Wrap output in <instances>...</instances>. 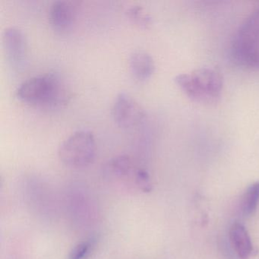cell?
I'll use <instances>...</instances> for the list:
<instances>
[{
  "mask_svg": "<svg viewBox=\"0 0 259 259\" xmlns=\"http://www.w3.org/2000/svg\"><path fill=\"white\" fill-rule=\"evenodd\" d=\"M174 80L182 92L195 102L212 104L221 98L223 77L213 68H200L189 73L180 74Z\"/></svg>",
  "mask_w": 259,
  "mask_h": 259,
  "instance_id": "cell-2",
  "label": "cell"
},
{
  "mask_svg": "<svg viewBox=\"0 0 259 259\" xmlns=\"http://www.w3.org/2000/svg\"><path fill=\"white\" fill-rule=\"evenodd\" d=\"M97 239L91 236L78 242L69 251L68 259H87L96 246Z\"/></svg>",
  "mask_w": 259,
  "mask_h": 259,
  "instance_id": "cell-13",
  "label": "cell"
},
{
  "mask_svg": "<svg viewBox=\"0 0 259 259\" xmlns=\"http://www.w3.org/2000/svg\"><path fill=\"white\" fill-rule=\"evenodd\" d=\"M232 55L242 66L259 68V5L239 27L232 45Z\"/></svg>",
  "mask_w": 259,
  "mask_h": 259,
  "instance_id": "cell-3",
  "label": "cell"
},
{
  "mask_svg": "<svg viewBox=\"0 0 259 259\" xmlns=\"http://www.w3.org/2000/svg\"><path fill=\"white\" fill-rule=\"evenodd\" d=\"M16 95L18 100L25 104L46 108L60 107L69 98L64 83L53 74L28 78L19 84Z\"/></svg>",
  "mask_w": 259,
  "mask_h": 259,
  "instance_id": "cell-1",
  "label": "cell"
},
{
  "mask_svg": "<svg viewBox=\"0 0 259 259\" xmlns=\"http://www.w3.org/2000/svg\"><path fill=\"white\" fill-rule=\"evenodd\" d=\"M130 68L135 78L139 81H146L154 74L155 63L148 53L136 51L130 56Z\"/></svg>",
  "mask_w": 259,
  "mask_h": 259,
  "instance_id": "cell-9",
  "label": "cell"
},
{
  "mask_svg": "<svg viewBox=\"0 0 259 259\" xmlns=\"http://www.w3.org/2000/svg\"><path fill=\"white\" fill-rule=\"evenodd\" d=\"M3 44L7 61L13 69L19 70L25 66L27 59V43L20 28L9 27L3 33Z\"/></svg>",
  "mask_w": 259,
  "mask_h": 259,
  "instance_id": "cell-6",
  "label": "cell"
},
{
  "mask_svg": "<svg viewBox=\"0 0 259 259\" xmlns=\"http://www.w3.org/2000/svg\"><path fill=\"white\" fill-rule=\"evenodd\" d=\"M49 18L54 29L58 31H67L72 26L75 21V7L70 2L57 0L50 7Z\"/></svg>",
  "mask_w": 259,
  "mask_h": 259,
  "instance_id": "cell-8",
  "label": "cell"
},
{
  "mask_svg": "<svg viewBox=\"0 0 259 259\" xmlns=\"http://www.w3.org/2000/svg\"><path fill=\"white\" fill-rule=\"evenodd\" d=\"M96 151V141L93 133L89 130H80L60 144L58 156L66 166L81 169L93 163Z\"/></svg>",
  "mask_w": 259,
  "mask_h": 259,
  "instance_id": "cell-4",
  "label": "cell"
},
{
  "mask_svg": "<svg viewBox=\"0 0 259 259\" xmlns=\"http://www.w3.org/2000/svg\"><path fill=\"white\" fill-rule=\"evenodd\" d=\"M112 116L118 126L132 128L143 122L146 113L142 106L131 95L121 92L115 98Z\"/></svg>",
  "mask_w": 259,
  "mask_h": 259,
  "instance_id": "cell-5",
  "label": "cell"
},
{
  "mask_svg": "<svg viewBox=\"0 0 259 259\" xmlns=\"http://www.w3.org/2000/svg\"><path fill=\"white\" fill-rule=\"evenodd\" d=\"M140 166L128 155H119L113 157L106 163L104 171L110 178L115 180L131 181L136 186L138 174Z\"/></svg>",
  "mask_w": 259,
  "mask_h": 259,
  "instance_id": "cell-7",
  "label": "cell"
},
{
  "mask_svg": "<svg viewBox=\"0 0 259 259\" xmlns=\"http://www.w3.org/2000/svg\"><path fill=\"white\" fill-rule=\"evenodd\" d=\"M259 203V182L252 183L247 188L242 195L241 209L245 216L254 214Z\"/></svg>",
  "mask_w": 259,
  "mask_h": 259,
  "instance_id": "cell-11",
  "label": "cell"
},
{
  "mask_svg": "<svg viewBox=\"0 0 259 259\" xmlns=\"http://www.w3.org/2000/svg\"><path fill=\"white\" fill-rule=\"evenodd\" d=\"M125 13L128 19L139 28H148L152 25V18L141 6H131Z\"/></svg>",
  "mask_w": 259,
  "mask_h": 259,
  "instance_id": "cell-12",
  "label": "cell"
},
{
  "mask_svg": "<svg viewBox=\"0 0 259 259\" xmlns=\"http://www.w3.org/2000/svg\"><path fill=\"white\" fill-rule=\"evenodd\" d=\"M230 240L233 249L240 258L246 259L252 252L251 238L245 227L239 223H235L230 229Z\"/></svg>",
  "mask_w": 259,
  "mask_h": 259,
  "instance_id": "cell-10",
  "label": "cell"
}]
</instances>
